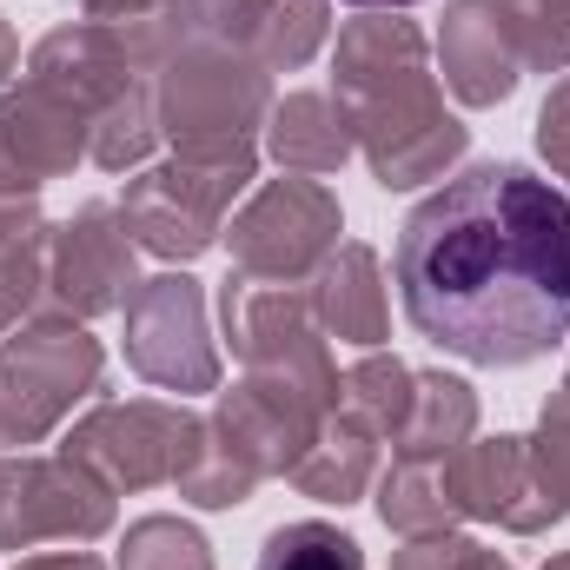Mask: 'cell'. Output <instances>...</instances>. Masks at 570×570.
Listing matches in <instances>:
<instances>
[{
    "label": "cell",
    "mask_w": 570,
    "mask_h": 570,
    "mask_svg": "<svg viewBox=\"0 0 570 570\" xmlns=\"http://www.w3.org/2000/svg\"><path fill=\"white\" fill-rule=\"evenodd\" d=\"M392 273L438 352L491 372L538 365L570 338V193L518 159H478L412 206Z\"/></svg>",
    "instance_id": "obj_1"
},
{
    "label": "cell",
    "mask_w": 570,
    "mask_h": 570,
    "mask_svg": "<svg viewBox=\"0 0 570 570\" xmlns=\"http://www.w3.org/2000/svg\"><path fill=\"white\" fill-rule=\"evenodd\" d=\"M332 100L345 107L352 140H358L372 179L385 193L444 179V166L471 140L464 120L444 114L425 33L412 20H399V13H372V20L338 27Z\"/></svg>",
    "instance_id": "obj_2"
},
{
    "label": "cell",
    "mask_w": 570,
    "mask_h": 570,
    "mask_svg": "<svg viewBox=\"0 0 570 570\" xmlns=\"http://www.w3.org/2000/svg\"><path fill=\"white\" fill-rule=\"evenodd\" d=\"M153 114L173 153L213 159V153H246L253 134H266L273 114V73L253 67L233 47L213 40H179V53L153 73Z\"/></svg>",
    "instance_id": "obj_3"
},
{
    "label": "cell",
    "mask_w": 570,
    "mask_h": 570,
    "mask_svg": "<svg viewBox=\"0 0 570 570\" xmlns=\"http://www.w3.org/2000/svg\"><path fill=\"white\" fill-rule=\"evenodd\" d=\"M259 179V146L246 153H213V159H193V153H173L159 166H140L120 193V219L134 233V246L153 259H199L206 246H219L226 233V213L233 199Z\"/></svg>",
    "instance_id": "obj_4"
},
{
    "label": "cell",
    "mask_w": 570,
    "mask_h": 570,
    "mask_svg": "<svg viewBox=\"0 0 570 570\" xmlns=\"http://www.w3.org/2000/svg\"><path fill=\"white\" fill-rule=\"evenodd\" d=\"M107 352L67 312H33L0 338V451L40 444L73 419L87 392H100Z\"/></svg>",
    "instance_id": "obj_5"
},
{
    "label": "cell",
    "mask_w": 570,
    "mask_h": 570,
    "mask_svg": "<svg viewBox=\"0 0 570 570\" xmlns=\"http://www.w3.org/2000/svg\"><path fill=\"white\" fill-rule=\"evenodd\" d=\"M219 318H226V338H233V358L246 365V379L292 385L312 405L338 412V365L325 352V332H318L305 285H266L233 273L219 285Z\"/></svg>",
    "instance_id": "obj_6"
},
{
    "label": "cell",
    "mask_w": 570,
    "mask_h": 570,
    "mask_svg": "<svg viewBox=\"0 0 570 570\" xmlns=\"http://www.w3.org/2000/svg\"><path fill=\"white\" fill-rule=\"evenodd\" d=\"M199 444H206V419L186 405H166V399H107L60 438V451L80 458L114 498L179 484L186 464L199 458Z\"/></svg>",
    "instance_id": "obj_7"
},
{
    "label": "cell",
    "mask_w": 570,
    "mask_h": 570,
    "mask_svg": "<svg viewBox=\"0 0 570 570\" xmlns=\"http://www.w3.org/2000/svg\"><path fill=\"white\" fill-rule=\"evenodd\" d=\"M338 193L318 186V179H266L239 213L233 226L219 233L226 253H233V273L246 279H266V285H312V273L338 253Z\"/></svg>",
    "instance_id": "obj_8"
},
{
    "label": "cell",
    "mask_w": 570,
    "mask_h": 570,
    "mask_svg": "<svg viewBox=\"0 0 570 570\" xmlns=\"http://www.w3.org/2000/svg\"><path fill=\"white\" fill-rule=\"evenodd\" d=\"M114 531V491L67 451L0 458V551L94 544Z\"/></svg>",
    "instance_id": "obj_9"
},
{
    "label": "cell",
    "mask_w": 570,
    "mask_h": 570,
    "mask_svg": "<svg viewBox=\"0 0 570 570\" xmlns=\"http://www.w3.org/2000/svg\"><path fill=\"white\" fill-rule=\"evenodd\" d=\"M127 365L159 392H219V345L206 332V285L193 273L140 279L127 298Z\"/></svg>",
    "instance_id": "obj_10"
},
{
    "label": "cell",
    "mask_w": 570,
    "mask_h": 570,
    "mask_svg": "<svg viewBox=\"0 0 570 570\" xmlns=\"http://www.w3.org/2000/svg\"><path fill=\"white\" fill-rule=\"evenodd\" d=\"M438 484H444V498H451L458 518L498 524L511 538H538V531L564 524V511L551 504V491H544V478L531 464V438H511V431L458 444L438 464Z\"/></svg>",
    "instance_id": "obj_11"
},
{
    "label": "cell",
    "mask_w": 570,
    "mask_h": 570,
    "mask_svg": "<svg viewBox=\"0 0 570 570\" xmlns=\"http://www.w3.org/2000/svg\"><path fill=\"white\" fill-rule=\"evenodd\" d=\"M134 233L120 219V206H80L67 226L47 233V305L40 312H67V318H100V312H127L140 266H134Z\"/></svg>",
    "instance_id": "obj_12"
},
{
    "label": "cell",
    "mask_w": 570,
    "mask_h": 570,
    "mask_svg": "<svg viewBox=\"0 0 570 570\" xmlns=\"http://www.w3.org/2000/svg\"><path fill=\"white\" fill-rule=\"evenodd\" d=\"M179 20L193 40L233 47L266 73L305 67L332 33L325 0H179Z\"/></svg>",
    "instance_id": "obj_13"
},
{
    "label": "cell",
    "mask_w": 570,
    "mask_h": 570,
    "mask_svg": "<svg viewBox=\"0 0 570 570\" xmlns=\"http://www.w3.org/2000/svg\"><path fill=\"white\" fill-rule=\"evenodd\" d=\"M325 425V405H312L305 392L292 385H273V379H239L233 392H219L206 431L266 484V478H285L298 464V451L318 438Z\"/></svg>",
    "instance_id": "obj_14"
},
{
    "label": "cell",
    "mask_w": 570,
    "mask_h": 570,
    "mask_svg": "<svg viewBox=\"0 0 570 570\" xmlns=\"http://www.w3.org/2000/svg\"><path fill=\"white\" fill-rule=\"evenodd\" d=\"M27 73H33L40 87L67 94L87 120H100L114 100H127L134 87H146L140 60H134L127 33H120L114 20H73V27H53V33L33 47Z\"/></svg>",
    "instance_id": "obj_15"
},
{
    "label": "cell",
    "mask_w": 570,
    "mask_h": 570,
    "mask_svg": "<svg viewBox=\"0 0 570 570\" xmlns=\"http://www.w3.org/2000/svg\"><path fill=\"white\" fill-rule=\"evenodd\" d=\"M438 67H444V87L464 107L511 100L518 80H524V53H518L504 0H451L444 27H438Z\"/></svg>",
    "instance_id": "obj_16"
},
{
    "label": "cell",
    "mask_w": 570,
    "mask_h": 570,
    "mask_svg": "<svg viewBox=\"0 0 570 570\" xmlns=\"http://www.w3.org/2000/svg\"><path fill=\"white\" fill-rule=\"evenodd\" d=\"M87 146H94V120H87L67 94L40 87L33 73H20V87H0V153H7L33 186L73 173V166L87 159Z\"/></svg>",
    "instance_id": "obj_17"
},
{
    "label": "cell",
    "mask_w": 570,
    "mask_h": 570,
    "mask_svg": "<svg viewBox=\"0 0 570 570\" xmlns=\"http://www.w3.org/2000/svg\"><path fill=\"white\" fill-rule=\"evenodd\" d=\"M312 312H318V332L325 338H345L358 352H385L392 338V298H385V266L372 246L345 239L318 273H312Z\"/></svg>",
    "instance_id": "obj_18"
},
{
    "label": "cell",
    "mask_w": 570,
    "mask_h": 570,
    "mask_svg": "<svg viewBox=\"0 0 570 570\" xmlns=\"http://www.w3.org/2000/svg\"><path fill=\"white\" fill-rule=\"evenodd\" d=\"M266 153L298 179H325L358 153V140H352V120L332 94H285L266 114Z\"/></svg>",
    "instance_id": "obj_19"
},
{
    "label": "cell",
    "mask_w": 570,
    "mask_h": 570,
    "mask_svg": "<svg viewBox=\"0 0 570 570\" xmlns=\"http://www.w3.org/2000/svg\"><path fill=\"white\" fill-rule=\"evenodd\" d=\"M379 444L385 438L365 431L352 412H325L318 438L298 451V464L285 478H292V491H305L318 504H352V498H365L379 484Z\"/></svg>",
    "instance_id": "obj_20"
},
{
    "label": "cell",
    "mask_w": 570,
    "mask_h": 570,
    "mask_svg": "<svg viewBox=\"0 0 570 570\" xmlns=\"http://www.w3.org/2000/svg\"><path fill=\"white\" fill-rule=\"evenodd\" d=\"M471 431H478V392L464 379H451V372H419L412 412H405V425L392 438V458L444 464L458 444H471Z\"/></svg>",
    "instance_id": "obj_21"
},
{
    "label": "cell",
    "mask_w": 570,
    "mask_h": 570,
    "mask_svg": "<svg viewBox=\"0 0 570 570\" xmlns=\"http://www.w3.org/2000/svg\"><path fill=\"white\" fill-rule=\"evenodd\" d=\"M412 385H419V372H412L405 358L365 352V358L338 379V412H352L365 431H379V438L392 444L399 425H405V412H412Z\"/></svg>",
    "instance_id": "obj_22"
},
{
    "label": "cell",
    "mask_w": 570,
    "mask_h": 570,
    "mask_svg": "<svg viewBox=\"0 0 570 570\" xmlns=\"http://www.w3.org/2000/svg\"><path fill=\"white\" fill-rule=\"evenodd\" d=\"M379 518H385V531H399V538H438V531H451L458 511H451V498H444V484H438V464H405V458H392V471L379 478Z\"/></svg>",
    "instance_id": "obj_23"
},
{
    "label": "cell",
    "mask_w": 570,
    "mask_h": 570,
    "mask_svg": "<svg viewBox=\"0 0 570 570\" xmlns=\"http://www.w3.org/2000/svg\"><path fill=\"white\" fill-rule=\"evenodd\" d=\"M159 140H166V134H159L153 80H146V87H134L127 100H114V107L94 120V146H87V159H94L100 173H140Z\"/></svg>",
    "instance_id": "obj_24"
},
{
    "label": "cell",
    "mask_w": 570,
    "mask_h": 570,
    "mask_svg": "<svg viewBox=\"0 0 570 570\" xmlns=\"http://www.w3.org/2000/svg\"><path fill=\"white\" fill-rule=\"evenodd\" d=\"M253 570H365V544L325 518H298L279 524L266 544H259V564Z\"/></svg>",
    "instance_id": "obj_25"
},
{
    "label": "cell",
    "mask_w": 570,
    "mask_h": 570,
    "mask_svg": "<svg viewBox=\"0 0 570 570\" xmlns=\"http://www.w3.org/2000/svg\"><path fill=\"white\" fill-rule=\"evenodd\" d=\"M120 570H213V544L186 518H140L120 538Z\"/></svg>",
    "instance_id": "obj_26"
},
{
    "label": "cell",
    "mask_w": 570,
    "mask_h": 570,
    "mask_svg": "<svg viewBox=\"0 0 570 570\" xmlns=\"http://www.w3.org/2000/svg\"><path fill=\"white\" fill-rule=\"evenodd\" d=\"M524 73H570V0H504Z\"/></svg>",
    "instance_id": "obj_27"
},
{
    "label": "cell",
    "mask_w": 570,
    "mask_h": 570,
    "mask_svg": "<svg viewBox=\"0 0 570 570\" xmlns=\"http://www.w3.org/2000/svg\"><path fill=\"white\" fill-rule=\"evenodd\" d=\"M531 464H538V478H544L551 504L570 518V399H564V392H551V405H544V419H538Z\"/></svg>",
    "instance_id": "obj_28"
},
{
    "label": "cell",
    "mask_w": 570,
    "mask_h": 570,
    "mask_svg": "<svg viewBox=\"0 0 570 570\" xmlns=\"http://www.w3.org/2000/svg\"><path fill=\"white\" fill-rule=\"evenodd\" d=\"M392 570H511L498 551H484L478 538L438 531V538H405V551L392 558Z\"/></svg>",
    "instance_id": "obj_29"
},
{
    "label": "cell",
    "mask_w": 570,
    "mask_h": 570,
    "mask_svg": "<svg viewBox=\"0 0 570 570\" xmlns=\"http://www.w3.org/2000/svg\"><path fill=\"white\" fill-rule=\"evenodd\" d=\"M47 219H40V186L0 153V246H20V239H40Z\"/></svg>",
    "instance_id": "obj_30"
},
{
    "label": "cell",
    "mask_w": 570,
    "mask_h": 570,
    "mask_svg": "<svg viewBox=\"0 0 570 570\" xmlns=\"http://www.w3.org/2000/svg\"><path fill=\"white\" fill-rule=\"evenodd\" d=\"M538 153L551 159L558 179H570V73L551 87V100L538 107Z\"/></svg>",
    "instance_id": "obj_31"
},
{
    "label": "cell",
    "mask_w": 570,
    "mask_h": 570,
    "mask_svg": "<svg viewBox=\"0 0 570 570\" xmlns=\"http://www.w3.org/2000/svg\"><path fill=\"white\" fill-rule=\"evenodd\" d=\"M67 7H80L87 20H153V13H166L179 0H67Z\"/></svg>",
    "instance_id": "obj_32"
},
{
    "label": "cell",
    "mask_w": 570,
    "mask_h": 570,
    "mask_svg": "<svg viewBox=\"0 0 570 570\" xmlns=\"http://www.w3.org/2000/svg\"><path fill=\"white\" fill-rule=\"evenodd\" d=\"M13 570H107V564H100L94 551L73 544V551H33V558H20Z\"/></svg>",
    "instance_id": "obj_33"
},
{
    "label": "cell",
    "mask_w": 570,
    "mask_h": 570,
    "mask_svg": "<svg viewBox=\"0 0 570 570\" xmlns=\"http://www.w3.org/2000/svg\"><path fill=\"white\" fill-rule=\"evenodd\" d=\"M20 67V47H13V27L0 20V87H7V73Z\"/></svg>",
    "instance_id": "obj_34"
},
{
    "label": "cell",
    "mask_w": 570,
    "mask_h": 570,
    "mask_svg": "<svg viewBox=\"0 0 570 570\" xmlns=\"http://www.w3.org/2000/svg\"><path fill=\"white\" fill-rule=\"evenodd\" d=\"M345 7H372V13H399V7H419V0H345Z\"/></svg>",
    "instance_id": "obj_35"
},
{
    "label": "cell",
    "mask_w": 570,
    "mask_h": 570,
    "mask_svg": "<svg viewBox=\"0 0 570 570\" xmlns=\"http://www.w3.org/2000/svg\"><path fill=\"white\" fill-rule=\"evenodd\" d=\"M544 570H570V551H558V558H551V564H544Z\"/></svg>",
    "instance_id": "obj_36"
}]
</instances>
